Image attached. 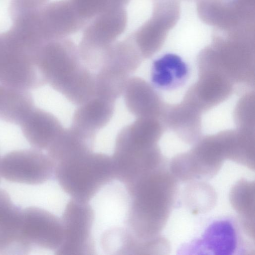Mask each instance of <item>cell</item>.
I'll return each instance as SVG.
<instances>
[{
	"mask_svg": "<svg viewBox=\"0 0 255 255\" xmlns=\"http://www.w3.org/2000/svg\"><path fill=\"white\" fill-rule=\"evenodd\" d=\"M35 64L43 82L64 97L80 88L91 73L82 62L78 46L67 37L44 44Z\"/></svg>",
	"mask_w": 255,
	"mask_h": 255,
	"instance_id": "obj_1",
	"label": "cell"
},
{
	"mask_svg": "<svg viewBox=\"0 0 255 255\" xmlns=\"http://www.w3.org/2000/svg\"><path fill=\"white\" fill-rule=\"evenodd\" d=\"M142 57L131 38L114 42L106 51L95 75V96L115 102Z\"/></svg>",
	"mask_w": 255,
	"mask_h": 255,
	"instance_id": "obj_2",
	"label": "cell"
},
{
	"mask_svg": "<svg viewBox=\"0 0 255 255\" xmlns=\"http://www.w3.org/2000/svg\"><path fill=\"white\" fill-rule=\"evenodd\" d=\"M128 14L125 6H108L85 26L78 46L82 62L88 68L99 69L107 49L125 30Z\"/></svg>",
	"mask_w": 255,
	"mask_h": 255,
	"instance_id": "obj_3",
	"label": "cell"
},
{
	"mask_svg": "<svg viewBox=\"0 0 255 255\" xmlns=\"http://www.w3.org/2000/svg\"><path fill=\"white\" fill-rule=\"evenodd\" d=\"M93 212L92 239L104 232L125 227L131 207V199L126 185L113 180L103 185L89 202Z\"/></svg>",
	"mask_w": 255,
	"mask_h": 255,
	"instance_id": "obj_4",
	"label": "cell"
},
{
	"mask_svg": "<svg viewBox=\"0 0 255 255\" xmlns=\"http://www.w3.org/2000/svg\"><path fill=\"white\" fill-rule=\"evenodd\" d=\"M88 21L78 13L70 0L46 3L32 16V24L43 43L67 38L85 26Z\"/></svg>",
	"mask_w": 255,
	"mask_h": 255,
	"instance_id": "obj_5",
	"label": "cell"
},
{
	"mask_svg": "<svg viewBox=\"0 0 255 255\" xmlns=\"http://www.w3.org/2000/svg\"><path fill=\"white\" fill-rule=\"evenodd\" d=\"M1 177L11 182L39 185L50 179L49 158L35 148L10 151L1 159Z\"/></svg>",
	"mask_w": 255,
	"mask_h": 255,
	"instance_id": "obj_6",
	"label": "cell"
},
{
	"mask_svg": "<svg viewBox=\"0 0 255 255\" xmlns=\"http://www.w3.org/2000/svg\"><path fill=\"white\" fill-rule=\"evenodd\" d=\"M197 69L198 79L182 100L203 114L227 100L235 84L220 68L199 67Z\"/></svg>",
	"mask_w": 255,
	"mask_h": 255,
	"instance_id": "obj_7",
	"label": "cell"
},
{
	"mask_svg": "<svg viewBox=\"0 0 255 255\" xmlns=\"http://www.w3.org/2000/svg\"><path fill=\"white\" fill-rule=\"evenodd\" d=\"M234 219L224 217L212 221L200 237L179 250L191 254L234 255L244 251L241 235Z\"/></svg>",
	"mask_w": 255,
	"mask_h": 255,
	"instance_id": "obj_8",
	"label": "cell"
},
{
	"mask_svg": "<svg viewBox=\"0 0 255 255\" xmlns=\"http://www.w3.org/2000/svg\"><path fill=\"white\" fill-rule=\"evenodd\" d=\"M122 95L127 109L136 118L161 119L166 105L151 83L140 77H130Z\"/></svg>",
	"mask_w": 255,
	"mask_h": 255,
	"instance_id": "obj_9",
	"label": "cell"
},
{
	"mask_svg": "<svg viewBox=\"0 0 255 255\" xmlns=\"http://www.w3.org/2000/svg\"><path fill=\"white\" fill-rule=\"evenodd\" d=\"M21 211L0 189V254L25 255L31 250L21 235Z\"/></svg>",
	"mask_w": 255,
	"mask_h": 255,
	"instance_id": "obj_10",
	"label": "cell"
},
{
	"mask_svg": "<svg viewBox=\"0 0 255 255\" xmlns=\"http://www.w3.org/2000/svg\"><path fill=\"white\" fill-rule=\"evenodd\" d=\"M56 218L41 208L30 207L22 210L20 233L24 242L31 248L36 246L53 251Z\"/></svg>",
	"mask_w": 255,
	"mask_h": 255,
	"instance_id": "obj_11",
	"label": "cell"
},
{
	"mask_svg": "<svg viewBox=\"0 0 255 255\" xmlns=\"http://www.w3.org/2000/svg\"><path fill=\"white\" fill-rule=\"evenodd\" d=\"M202 114L182 100L166 105L160 120L181 140L194 144L202 136Z\"/></svg>",
	"mask_w": 255,
	"mask_h": 255,
	"instance_id": "obj_12",
	"label": "cell"
},
{
	"mask_svg": "<svg viewBox=\"0 0 255 255\" xmlns=\"http://www.w3.org/2000/svg\"><path fill=\"white\" fill-rule=\"evenodd\" d=\"M190 76V68L179 55L167 53L155 59L150 69L151 85L156 89L171 91L184 86Z\"/></svg>",
	"mask_w": 255,
	"mask_h": 255,
	"instance_id": "obj_13",
	"label": "cell"
},
{
	"mask_svg": "<svg viewBox=\"0 0 255 255\" xmlns=\"http://www.w3.org/2000/svg\"><path fill=\"white\" fill-rule=\"evenodd\" d=\"M24 136L34 148H48L63 129L53 115L35 108L20 125Z\"/></svg>",
	"mask_w": 255,
	"mask_h": 255,
	"instance_id": "obj_14",
	"label": "cell"
},
{
	"mask_svg": "<svg viewBox=\"0 0 255 255\" xmlns=\"http://www.w3.org/2000/svg\"><path fill=\"white\" fill-rule=\"evenodd\" d=\"M114 102L94 97L79 106L73 118L72 127L95 135L105 127L113 117Z\"/></svg>",
	"mask_w": 255,
	"mask_h": 255,
	"instance_id": "obj_15",
	"label": "cell"
},
{
	"mask_svg": "<svg viewBox=\"0 0 255 255\" xmlns=\"http://www.w3.org/2000/svg\"><path fill=\"white\" fill-rule=\"evenodd\" d=\"M34 108L27 90L0 85V119L20 125Z\"/></svg>",
	"mask_w": 255,
	"mask_h": 255,
	"instance_id": "obj_16",
	"label": "cell"
},
{
	"mask_svg": "<svg viewBox=\"0 0 255 255\" xmlns=\"http://www.w3.org/2000/svg\"><path fill=\"white\" fill-rule=\"evenodd\" d=\"M124 128L134 143L149 146L157 144L163 135L164 126L159 119L137 118L131 125Z\"/></svg>",
	"mask_w": 255,
	"mask_h": 255,
	"instance_id": "obj_17",
	"label": "cell"
},
{
	"mask_svg": "<svg viewBox=\"0 0 255 255\" xmlns=\"http://www.w3.org/2000/svg\"><path fill=\"white\" fill-rule=\"evenodd\" d=\"M233 115L236 128L255 131L254 92H248L240 97L235 106Z\"/></svg>",
	"mask_w": 255,
	"mask_h": 255,
	"instance_id": "obj_18",
	"label": "cell"
},
{
	"mask_svg": "<svg viewBox=\"0 0 255 255\" xmlns=\"http://www.w3.org/2000/svg\"><path fill=\"white\" fill-rule=\"evenodd\" d=\"M125 240V227L107 230L93 239L95 251L98 255L115 254L123 247Z\"/></svg>",
	"mask_w": 255,
	"mask_h": 255,
	"instance_id": "obj_19",
	"label": "cell"
},
{
	"mask_svg": "<svg viewBox=\"0 0 255 255\" xmlns=\"http://www.w3.org/2000/svg\"><path fill=\"white\" fill-rule=\"evenodd\" d=\"M240 184L241 188H235L234 192H232L231 194V200L232 203L234 204V207L236 210L241 215L244 216L245 217L249 218L250 221L251 220L252 212H254V202L252 203V200H254V194L252 195V188H251V184L245 183V188H243L242 182ZM254 191V190H253Z\"/></svg>",
	"mask_w": 255,
	"mask_h": 255,
	"instance_id": "obj_20",
	"label": "cell"
},
{
	"mask_svg": "<svg viewBox=\"0 0 255 255\" xmlns=\"http://www.w3.org/2000/svg\"><path fill=\"white\" fill-rule=\"evenodd\" d=\"M78 13L87 21L102 11L107 6V0H70Z\"/></svg>",
	"mask_w": 255,
	"mask_h": 255,
	"instance_id": "obj_21",
	"label": "cell"
},
{
	"mask_svg": "<svg viewBox=\"0 0 255 255\" xmlns=\"http://www.w3.org/2000/svg\"><path fill=\"white\" fill-rule=\"evenodd\" d=\"M48 1V0H11L9 8L11 20H13L39 10Z\"/></svg>",
	"mask_w": 255,
	"mask_h": 255,
	"instance_id": "obj_22",
	"label": "cell"
},
{
	"mask_svg": "<svg viewBox=\"0 0 255 255\" xmlns=\"http://www.w3.org/2000/svg\"><path fill=\"white\" fill-rule=\"evenodd\" d=\"M130 0H107V7L112 6H121L125 7V6L129 3Z\"/></svg>",
	"mask_w": 255,
	"mask_h": 255,
	"instance_id": "obj_23",
	"label": "cell"
},
{
	"mask_svg": "<svg viewBox=\"0 0 255 255\" xmlns=\"http://www.w3.org/2000/svg\"><path fill=\"white\" fill-rule=\"evenodd\" d=\"M1 158L0 157V178L1 177V171H0V165H1Z\"/></svg>",
	"mask_w": 255,
	"mask_h": 255,
	"instance_id": "obj_24",
	"label": "cell"
}]
</instances>
